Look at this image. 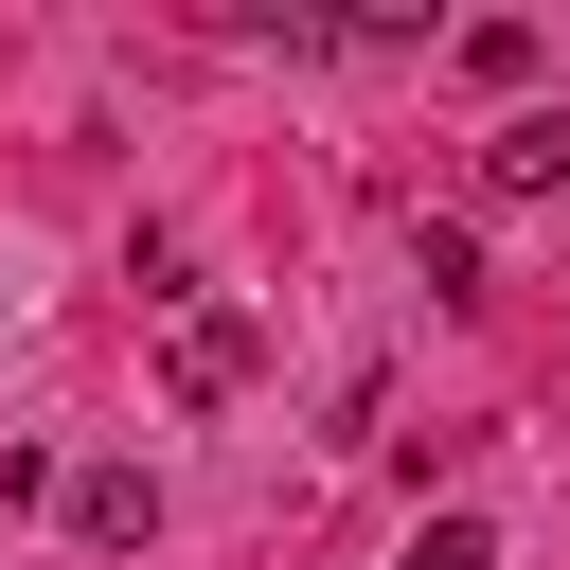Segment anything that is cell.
<instances>
[{
	"label": "cell",
	"instance_id": "cell-1",
	"mask_svg": "<svg viewBox=\"0 0 570 570\" xmlns=\"http://www.w3.org/2000/svg\"><path fill=\"white\" fill-rule=\"evenodd\" d=\"M160 374H178V410H214V392L267 374V321H249V303H178V321H160Z\"/></svg>",
	"mask_w": 570,
	"mask_h": 570
},
{
	"label": "cell",
	"instance_id": "cell-2",
	"mask_svg": "<svg viewBox=\"0 0 570 570\" xmlns=\"http://www.w3.org/2000/svg\"><path fill=\"white\" fill-rule=\"evenodd\" d=\"M53 517H71V552H142V534H160V481H142V463H71Z\"/></svg>",
	"mask_w": 570,
	"mask_h": 570
},
{
	"label": "cell",
	"instance_id": "cell-3",
	"mask_svg": "<svg viewBox=\"0 0 570 570\" xmlns=\"http://www.w3.org/2000/svg\"><path fill=\"white\" fill-rule=\"evenodd\" d=\"M481 196H570V107H517L481 142Z\"/></svg>",
	"mask_w": 570,
	"mask_h": 570
},
{
	"label": "cell",
	"instance_id": "cell-4",
	"mask_svg": "<svg viewBox=\"0 0 570 570\" xmlns=\"http://www.w3.org/2000/svg\"><path fill=\"white\" fill-rule=\"evenodd\" d=\"M463 71L481 89H534V18H463Z\"/></svg>",
	"mask_w": 570,
	"mask_h": 570
},
{
	"label": "cell",
	"instance_id": "cell-5",
	"mask_svg": "<svg viewBox=\"0 0 570 570\" xmlns=\"http://www.w3.org/2000/svg\"><path fill=\"white\" fill-rule=\"evenodd\" d=\"M410 570H499V534H481V517H428V534H410Z\"/></svg>",
	"mask_w": 570,
	"mask_h": 570
}]
</instances>
